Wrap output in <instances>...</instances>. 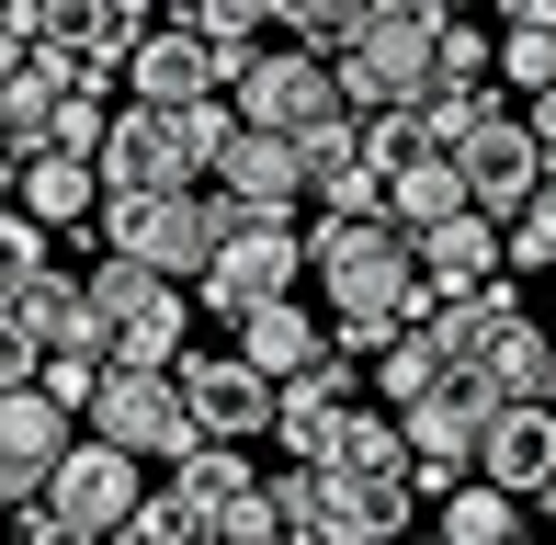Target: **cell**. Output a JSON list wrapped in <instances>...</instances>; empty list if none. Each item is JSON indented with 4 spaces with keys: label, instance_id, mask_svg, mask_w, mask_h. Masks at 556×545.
<instances>
[{
    "label": "cell",
    "instance_id": "obj_27",
    "mask_svg": "<svg viewBox=\"0 0 556 545\" xmlns=\"http://www.w3.org/2000/svg\"><path fill=\"white\" fill-rule=\"evenodd\" d=\"M125 545H205V523H193V511L170 500V489H148V511L125 523Z\"/></svg>",
    "mask_w": 556,
    "mask_h": 545
},
{
    "label": "cell",
    "instance_id": "obj_28",
    "mask_svg": "<svg viewBox=\"0 0 556 545\" xmlns=\"http://www.w3.org/2000/svg\"><path fill=\"white\" fill-rule=\"evenodd\" d=\"M0 284H46V228H35V216H12V228H0Z\"/></svg>",
    "mask_w": 556,
    "mask_h": 545
},
{
    "label": "cell",
    "instance_id": "obj_16",
    "mask_svg": "<svg viewBox=\"0 0 556 545\" xmlns=\"http://www.w3.org/2000/svg\"><path fill=\"white\" fill-rule=\"evenodd\" d=\"M477 478L511 489V500H545L556 489V398H522L489 420V455H477Z\"/></svg>",
    "mask_w": 556,
    "mask_h": 545
},
{
    "label": "cell",
    "instance_id": "obj_33",
    "mask_svg": "<svg viewBox=\"0 0 556 545\" xmlns=\"http://www.w3.org/2000/svg\"><path fill=\"white\" fill-rule=\"evenodd\" d=\"M409 545H443V534H409Z\"/></svg>",
    "mask_w": 556,
    "mask_h": 545
},
{
    "label": "cell",
    "instance_id": "obj_32",
    "mask_svg": "<svg viewBox=\"0 0 556 545\" xmlns=\"http://www.w3.org/2000/svg\"><path fill=\"white\" fill-rule=\"evenodd\" d=\"M545 523H556V489H545Z\"/></svg>",
    "mask_w": 556,
    "mask_h": 545
},
{
    "label": "cell",
    "instance_id": "obj_29",
    "mask_svg": "<svg viewBox=\"0 0 556 545\" xmlns=\"http://www.w3.org/2000/svg\"><path fill=\"white\" fill-rule=\"evenodd\" d=\"M511 272H556V182H545V205L511 228Z\"/></svg>",
    "mask_w": 556,
    "mask_h": 545
},
{
    "label": "cell",
    "instance_id": "obj_9",
    "mask_svg": "<svg viewBox=\"0 0 556 545\" xmlns=\"http://www.w3.org/2000/svg\"><path fill=\"white\" fill-rule=\"evenodd\" d=\"M80 420H68L46 386H0V489H12L23 511H46V489H58V466L80 455Z\"/></svg>",
    "mask_w": 556,
    "mask_h": 545
},
{
    "label": "cell",
    "instance_id": "obj_17",
    "mask_svg": "<svg viewBox=\"0 0 556 545\" xmlns=\"http://www.w3.org/2000/svg\"><path fill=\"white\" fill-rule=\"evenodd\" d=\"M12 216H35V228H103V170L68 160V148H35V160H12Z\"/></svg>",
    "mask_w": 556,
    "mask_h": 545
},
{
    "label": "cell",
    "instance_id": "obj_26",
    "mask_svg": "<svg viewBox=\"0 0 556 545\" xmlns=\"http://www.w3.org/2000/svg\"><path fill=\"white\" fill-rule=\"evenodd\" d=\"M500 91H556V23H511V35H500Z\"/></svg>",
    "mask_w": 556,
    "mask_h": 545
},
{
    "label": "cell",
    "instance_id": "obj_19",
    "mask_svg": "<svg viewBox=\"0 0 556 545\" xmlns=\"http://www.w3.org/2000/svg\"><path fill=\"white\" fill-rule=\"evenodd\" d=\"M227 353H239L250 376H273V386H307L318 364H330V330H318V318H307V307L285 295V307H262V318H250L239 341H227Z\"/></svg>",
    "mask_w": 556,
    "mask_h": 545
},
{
    "label": "cell",
    "instance_id": "obj_31",
    "mask_svg": "<svg viewBox=\"0 0 556 545\" xmlns=\"http://www.w3.org/2000/svg\"><path fill=\"white\" fill-rule=\"evenodd\" d=\"M239 545H295V534H239Z\"/></svg>",
    "mask_w": 556,
    "mask_h": 545
},
{
    "label": "cell",
    "instance_id": "obj_14",
    "mask_svg": "<svg viewBox=\"0 0 556 545\" xmlns=\"http://www.w3.org/2000/svg\"><path fill=\"white\" fill-rule=\"evenodd\" d=\"M125 91H137V114H193V103H227V68H216L205 35L160 23V35L137 46V68H125Z\"/></svg>",
    "mask_w": 556,
    "mask_h": 545
},
{
    "label": "cell",
    "instance_id": "obj_23",
    "mask_svg": "<svg viewBox=\"0 0 556 545\" xmlns=\"http://www.w3.org/2000/svg\"><path fill=\"white\" fill-rule=\"evenodd\" d=\"M182 35H205V46H216V68H227V91H239V80H250V58H262V0H193Z\"/></svg>",
    "mask_w": 556,
    "mask_h": 545
},
{
    "label": "cell",
    "instance_id": "obj_11",
    "mask_svg": "<svg viewBox=\"0 0 556 545\" xmlns=\"http://www.w3.org/2000/svg\"><path fill=\"white\" fill-rule=\"evenodd\" d=\"M103 193H216V182H205V160H193L182 114H137L125 103V126L103 148Z\"/></svg>",
    "mask_w": 556,
    "mask_h": 545
},
{
    "label": "cell",
    "instance_id": "obj_13",
    "mask_svg": "<svg viewBox=\"0 0 556 545\" xmlns=\"http://www.w3.org/2000/svg\"><path fill=\"white\" fill-rule=\"evenodd\" d=\"M182 398H193V420H205V443H250V432L285 420V386L250 376L239 353H193V364H182Z\"/></svg>",
    "mask_w": 556,
    "mask_h": 545
},
{
    "label": "cell",
    "instance_id": "obj_3",
    "mask_svg": "<svg viewBox=\"0 0 556 545\" xmlns=\"http://www.w3.org/2000/svg\"><path fill=\"white\" fill-rule=\"evenodd\" d=\"M216 228H227V251H216L205 284H193V307L239 341L262 307H285V295H295V272H318V251H307L295 216H239V205H216Z\"/></svg>",
    "mask_w": 556,
    "mask_h": 545
},
{
    "label": "cell",
    "instance_id": "obj_6",
    "mask_svg": "<svg viewBox=\"0 0 556 545\" xmlns=\"http://www.w3.org/2000/svg\"><path fill=\"white\" fill-rule=\"evenodd\" d=\"M91 443H114V455H160V466H193L205 455V420H193V398H182V376H103V398H91Z\"/></svg>",
    "mask_w": 556,
    "mask_h": 545
},
{
    "label": "cell",
    "instance_id": "obj_4",
    "mask_svg": "<svg viewBox=\"0 0 556 545\" xmlns=\"http://www.w3.org/2000/svg\"><path fill=\"white\" fill-rule=\"evenodd\" d=\"M227 251V228H216V193H103V262H137V272H160V284H205Z\"/></svg>",
    "mask_w": 556,
    "mask_h": 545
},
{
    "label": "cell",
    "instance_id": "obj_2",
    "mask_svg": "<svg viewBox=\"0 0 556 545\" xmlns=\"http://www.w3.org/2000/svg\"><path fill=\"white\" fill-rule=\"evenodd\" d=\"M432 330L454 341V376H466V386H489L500 409L556 398V330H534V318H522V284L477 295V307H443Z\"/></svg>",
    "mask_w": 556,
    "mask_h": 545
},
{
    "label": "cell",
    "instance_id": "obj_5",
    "mask_svg": "<svg viewBox=\"0 0 556 545\" xmlns=\"http://www.w3.org/2000/svg\"><path fill=\"white\" fill-rule=\"evenodd\" d=\"M91 284V330H103V353L125 364V376H182L193 364V295L182 284H160V272H137V262H91L80 272Z\"/></svg>",
    "mask_w": 556,
    "mask_h": 545
},
{
    "label": "cell",
    "instance_id": "obj_25",
    "mask_svg": "<svg viewBox=\"0 0 556 545\" xmlns=\"http://www.w3.org/2000/svg\"><path fill=\"white\" fill-rule=\"evenodd\" d=\"M443 545H522V500L489 489V478L454 489V500H443Z\"/></svg>",
    "mask_w": 556,
    "mask_h": 545
},
{
    "label": "cell",
    "instance_id": "obj_24",
    "mask_svg": "<svg viewBox=\"0 0 556 545\" xmlns=\"http://www.w3.org/2000/svg\"><path fill=\"white\" fill-rule=\"evenodd\" d=\"M489 126H511V114H500V91H432V103H420V137H432V160H466Z\"/></svg>",
    "mask_w": 556,
    "mask_h": 545
},
{
    "label": "cell",
    "instance_id": "obj_10",
    "mask_svg": "<svg viewBox=\"0 0 556 545\" xmlns=\"http://www.w3.org/2000/svg\"><path fill=\"white\" fill-rule=\"evenodd\" d=\"M46 511L80 523V534H103V545H125V523L148 511V478H137V455H114V443H80V455L58 466V489H46Z\"/></svg>",
    "mask_w": 556,
    "mask_h": 545
},
{
    "label": "cell",
    "instance_id": "obj_8",
    "mask_svg": "<svg viewBox=\"0 0 556 545\" xmlns=\"http://www.w3.org/2000/svg\"><path fill=\"white\" fill-rule=\"evenodd\" d=\"M489 420H500V398H489V386H466V376H454L443 398H420V409H409V478H420V500H454V489H477Z\"/></svg>",
    "mask_w": 556,
    "mask_h": 545
},
{
    "label": "cell",
    "instance_id": "obj_21",
    "mask_svg": "<svg viewBox=\"0 0 556 545\" xmlns=\"http://www.w3.org/2000/svg\"><path fill=\"white\" fill-rule=\"evenodd\" d=\"M318 478H409V420L397 409H352L318 455Z\"/></svg>",
    "mask_w": 556,
    "mask_h": 545
},
{
    "label": "cell",
    "instance_id": "obj_20",
    "mask_svg": "<svg viewBox=\"0 0 556 545\" xmlns=\"http://www.w3.org/2000/svg\"><path fill=\"white\" fill-rule=\"evenodd\" d=\"M454 216H477V193H466V170H454V160H409V170L387 182V228H397V239H443Z\"/></svg>",
    "mask_w": 556,
    "mask_h": 545
},
{
    "label": "cell",
    "instance_id": "obj_12",
    "mask_svg": "<svg viewBox=\"0 0 556 545\" xmlns=\"http://www.w3.org/2000/svg\"><path fill=\"white\" fill-rule=\"evenodd\" d=\"M454 170H466V193H477V216H489V228H522V216L545 205V148H534L522 114H511V126H489Z\"/></svg>",
    "mask_w": 556,
    "mask_h": 545
},
{
    "label": "cell",
    "instance_id": "obj_18",
    "mask_svg": "<svg viewBox=\"0 0 556 545\" xmlns=\"http://www.w3.org/2000/svg\"><path fill=\"white\" fill-rule=\"evenodd\" d=\"M216 205H239V216H295V205H307V160H295V137H239V148H227V170H216Z\"/></svg>",
    "mask_w": 556,
    "mask_h": 545
},
{
    "label": "cell",
    "instance_id": "obj_34",
    "mask_svg": "<svg viewBox=\"0 0 556 545\" xmlns=\"http://www.w3.org/2000/svg\"><path fill=\"white\" fill-rule=\"evenodd\" d=\"M522 545H534V534H522Z\"/></svg>",
    "mask_w": 556,
    "mask_h": 545
},
{
    "label": "cell",
    "instance_id": "obj_15",
    "mask_svg": "<svg viewBox=\"0 0 556 545\" xmlns=\"http://www.w3.org/2000/svg\"><path fill=\"white\" fill-rule=\"evenodd\" d=\"M170 500H182L193 523H205V545H227V534L250 523V511L273 500V478H262V466L239 455V443H205L193 466H170Z\"/></svg>",
    "mask_w": 556,
    "mask_h": 545
},
{
    "label": "cell",
    "instance_id": "obj_1",
    "mask_svg": "<svg viewBox=\"0 0 556 545\" xmlns=\"http://www.w3.org/2000/svg\"><path fill=\"white\" fill-rule=\"evenodd\" d=\"M318 251V307H330V330H432V284H420V239H397L387 216L375 228H341V216H318L307 228Z\"/></svg>",
    "mask_w": 556,
    "mask_h": 545
},
{
    "label": "cell",
    "instance_id": "obj_22",
    "mask_svg": "<svg viewBox=\"0 0 556 545\" xmlns=\"http://www.w3.org/2000/svg\"><path fill=\"white\" fill-rule=\"evenodd\" d=\"M375 386H387V409L409 420L420 398H443V386H454V341H443V330H409L387 364H375Z\"/></svg>",
    "mask_w": 556,
    "mask_h": 545
},
{
    "label": "cell",
    "instance_id": "obj_30",
    "mask_svg": "<svg viewBox=\"0 0 556 545\" xmlns=\"http://www.w3.org/2000/svg\"><path fill=\"white\" fill-rule=\"evenodd\" d=\"M12 545H103V534H80V523H58V511H23V534Z\"/></svg>",
    "mask_w": 556,
    "mask_h": 545
},
{
    "label": "cell",
    "instance_id": "obj_7",
    "mask_svg": "<svg viewBox=\"0 0 556 545\" xmlns=\"http://www.w3.org/2000/svg\"><path fill=\"white\" fill-rule=\"evenodd\" d=\"M227 103H239L250 137H318V126H341V68H318L307 46H262Z\"/></svg>",
    "mask_w": 556,
    "mask_h": 545
}]
</instances>
